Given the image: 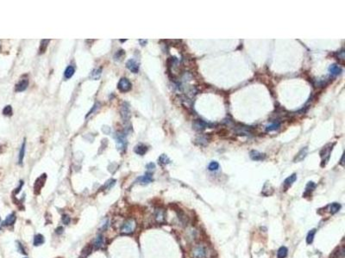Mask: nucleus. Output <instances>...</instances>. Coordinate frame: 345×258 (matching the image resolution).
<instances>
[{
  "label": "nucleus",
  "instance_id": "nucleus-19",
  "mask_svg": "<svg viewBox=\"0 0 345 258\" xmlns=\"http://www.w3.org/2000/svg\"><path fill=\"white\" fill-rule=\"evenodd\" d=\"M296 179H297V175L296 174H293L292 176H288V178L284 181V188L286 189H288L290 186H292V184L296 181Z\"/></svg>",
  "mask_w": 345,
  "mask_h": 258
},
{
  "label": "nucleus",
  "instance_id": "nucleus-9",
  "mask_svg": "<svg viewBox=\"0 0 345 258\" xmlns=\"http://www.w3.org/2000/svg\"><path fill=\"white\" fill-rule=\"evenodd\" d=\"M129 106L127 103H123L121 107V116L124 122L129 119Z\"/></svg>",
  "mask_w": 345,
  "mask_h": 258
},
{
  "label": "nucleus",
  "instance_id": "nucleus-10",
  "mask_svg": "<svg viewBox=\"0 0 345 258\" xmlns=\"http://www.w3.org/2000/svg\"><path fill=\"white\" fill-rule=\"evenodd\" d=\"M137 182L140 183V184H148L150 182H153V176L151 173H146L144 176H141L140 177L137 178Z\"/></svg>",
  "mask_w": 345,
  "mask_h": 258
},
{
  "label": "nucleus",
  "instance_id": "nucleus-44",
  "mask_svg": "<svg viewBox=\"0 0 345 258\" xmlns=\"http://www.w3.org/2000/svg\"><path fill=\"white\" fill-rule=\"evenodd\" d=\"M126 40H119V41H120V42H122V43H123V42H125Z\"/></svg>",
  "mask_w": 345,
  "mask_h": 258
},
{
  "label": "nucleus",
  "instance_id": "nucleus-45",
  "mask_svg": "<svg viewBox=\"0 0 345 258\" xmlns=\"http://www.w3.org/2000/svg\"><path fill=\"white\" fill-rule=\"evenodd\" d=\"M0 50H1V40H0Z\"/></svg>",
  "mask_w": 345,
  "mask_h": 258
},
{
  "label": "nucleus",
  "instance_id": "nucleus-36",
  "mask_svg": "<svg viewBox=\"0 0 345 258\" xmlns=\"http://www.w3.org/2000/svg\"><path fill=\"white\" fill-rule=\"evenodd\" d=\"M315 187H316V184L313 182H309L307 183L306 188V194H306L307 193H310L311 191H312L313 189L315 188Z\"/></svg>",
  "mask_w": 345,
  "mask_h": 258
},
{
  "label": "nucleus",
  "instance_id": "nucleus-4",
  "mask_svg": "<svg viewBox=\"0 0 345 258\" xmlns=\"http://www.w3.org/2000/svg\"><path fill=\"white\" fill-rule=\"evenodd\" d=\"M116 141H117V146L119 150H124L126 148L127 146V140H126V136L123 133H117L115 136Z\"/></svg>",
  "mask_w": 345,
  "mask_h": 258
},
{
  "label": "nucleus",
  "instance_id": "nucleus-12",
  "mask_svg": "<svg viewBox=\"0 0 345 258\" xmlns=\"http://www.w3.org/2000/svg\"><path fill=\"white\" fill-rule=\"evenodd\" d=\"M240 127H237L236 128V133L239 135H249L251 133H250V128L247 127V126H244V125H239Z\"/></svg>",
  "mask_w": 345,
  "mask_h": 258
},
{
  "label": "nucleus",
  "instance_id": "nucleus-33",
  "mask_svg": "<svg viewBox=\"0 0 345 258\" xmlns=\"http://www.w3.org/2000/svg\"><path fill=\"white\" fill-rule=\"evenodd\" d=\"M208 140H209V139H208L207 135H201L196 140V141L198 142L199 145H206Z\"/></svg>",
  "mask_w": 345,
  "mask_h": 258
},
{
  "label": "nucleus",
  "instance_id": "nucleus-40",
  "mask_svg": "<svg viewBox=\"0 0 345 258\" xmlns=\"http://www.w3.org/2000/svg\"><path fill=\"white\" fill-rule=\"evenodd\" d=\"M108 226H109V219H106L105 223L103 225L102 230H105V229H107V227H108Z\"/></svg>",
  "mask_w": 345,
  "mask_h": 258
},
{
  "label": "nucleus",
  "instance_id": "nucleus-31",
  "mask_svg": "<svg viewBox=\"0 0 345 258\" xmlns=\"http://www.w3.org/2000/svg\"><path fill=\"white\" fill-rule=\"evenodd\" d=\"M101 73H102V70H101L100 68L96 69V70H94V71L92 72V74H91V77H92V79L98 80V79H99V78H100Z\"/></svg>",
  "mask_w": 345,
  "mask_h": 258
},
{
  "label": "nucleus",
  "instance_id": "nucleus-15",
  "mask_svg": "<svg viewBox=\"0 0 345 258\" xmlns=\"http://www.w3.org/2000/svg\"><path fill=\"white\" fill-rule=\"evenodd\" d=\"M266 158V155L261 153L257 151H252L250 152V158L254 161H261Z\"/></svg>",
  "mask_w": 345,
  "mask_h": 258
},
{
  "label": "nucleus",
  "instance_id": "nucleus-2",
  "mask_svg": "<svg viewBox=\"0 0 345 258\" xmlns=\"http://www.w3.org/2000/svg\"><path fill=\"white\" fill-rule=\"evenodd\" d=\"M131 88H132V84L130 83V81L126 77L121 78L117 84V89L119 90L120 92H123V93L128 92L131 90Z\"/></svg>",
  "mask_w": 345,
  "mask_h": 258
},
{
  "label": "nucleus",
  "instance_id": "nucleus-35",
  "mask_svg": "<svg viewBox=\"0 0 345 258\" xmlns=\"http://www.w3.org/2000/svg\"><path fill=\"white\" fill-rule=\"evenodd\" d=\"M3 115L4 116H11L12 115V108L11 105H7L4 108L3 110Z\"/></svg>",
  "mask_w": 345,
  "mask_h": 258
},
{
  "label": "nucleus",
  "instance_id": "nucleus-32",
  "mask_svg": "<svg viewBox=\"0 0 345 258\" xmlns=\"http://www.w3.org/2000/svg\"><path fill=\"white\" fill-rule=\"evenodd\" d=\"M340 208H341V205L339 204V203H332L331 206H330V211H331V213H332V214H334V213H337L339 210H340Z\"/></svg>",
  "mask_w": 345,
  "mask_h": 258
},
{
  "label": "nucleus",
  "instance_id": "nucleus-7",
  "mask_svg": "<svg viewBox=\"0 0 345 258\" xmlns=\"http://www.w3.org/2000/svg\"><path fill=\"white\" fill-rule=\"evenodd\" d=\"M165 217H166V213H165L164 209H161V208L155 209V211H154V219H155V220L158 223H163L165 221Z\"/></svg>",
  "mask_w": 345,
  "mask_h": 258
},
{
  "label": "nucleus",
  "instance_id": "nucleus-3",
  "mask_svg": "<svg viewBox=\"0 0 345 258\" xmlns=\"http://www.w3.org/2000/svg\"><path fill=\"white\" fill-rule=\"evenodd\" d=\"M135 228V221L134 219H129L123 223L121 228V232L123 234H130L134 232Z\"/></svg>",
  "mask_w": 345,
  "mask_h": 258
},
{
  "label": "nucleus",
  "instance_id": "nucleus-18",
  "mask_svg": "<svg viewBox=\"0 0 345 258\" xmlns=\"http://www.w3.org/2000/svg\"><path fill=\"white\" fill-rule=\"evenodd\" d=\"M307 151H308V148H307V147H305V148L302 149L301 151H300V152L297 154V156H296L295 158H294V162L297 163V162L302 161V160L306 157Z\"/></svg>",
  "mask_w": 345,
  "mask_h": 258
},
{
  "label": "nucleus",
  "instance_id": "nucleus-11",
  "mask_svg": "<svg viewBox=\"0 0 345 258\" xmlns=\"http://www.w3.org/2000/svg\"><path fill=\"white\" fill-rule=\"evenodd\" d=\"M28 86H29V80L27 78H24L16 84L15 90L17 92H22V91H24L28 88Z\"/></svg>",
  "mask_w": 345,
  "mask_h": 258
},
{
  "label": "nucleus",
  "instance_id": "nucleus-25",
  "mask_svg": "<svg viewBox=\"0 0 345 258\" xmlns=\"http://www.w3.org/2000/svg\"><path fill=\"white\" fill-rule=\"evenodd\" d=\"M288 249L286 248V247H284V246H282V247H281L279 250H278V252H277V256H278V258H285L287 256H288Z\"/></svg>",
  "mask_w": 345,
  "mask_h": 258
},
{
  "label": "nucleus",
  "instance_id": "nucleus-22",
  "mask_svg": "<svg viewBox=\"0 0 345 258\" xmlns=\"http://www.w3.org/2000/svg\"><path fill=\"white\" fill-rule=\"evenodd\" d=\"M74 71H75V70H74L73 66H72V65H68V66L66 68V70H65V72H64L65 78H66V79H69V78H71V77L73 76V74H74Z\"/></svg>",
  "mask_w": 345,
  "mask_h": 258
},
{
  "label": "nucleus",
  "instance_id": "nucleus-41",
  "mask_svg": "<svg viewBox=\"0 0 345 258\" xmlns=\"http://www.w3.org/2000/svg\"><path fill=\"white\" fill-rule=\"evenodd\" d=\"M139 42H140L141 46H145L147 44L148 40H139Z\"/></svg>",
  "mask_w": 345,
  "mask_h": 258
},
{
  "label": "nucleus",
  "instance_id": "nucleus-26",
  "mask_svg": "<svg viewBox=\"0 0 345 258\" xmlns=\"http://www.w3.org/2000/svg\"><path fill=\"white\" fill-rule=\"evenodd\" d=\"M124 56H125V52H124V50L120 49V50H118V51L115 53V55H114V59H115L116 61H121V60H123V58H124Z\"/></svg>",
  "mask_w": 345,
  "mask_h": 258
},
{
  "label": "nucleus",
  "instance_id": "nucleus-34",
  "mask_svg": "<svg viewBox=\"0 0 345 258\" xmlns=\"http://www.w3.org/2000/svg\"><path fill=\"white\" fill-rule=\"evenodd\" d=\"M218 168H219L218 163L216 161H212L210 163V164H209V166H208V170H211V171H216V170H218Z\"/></svg>",
  "mask_w": 345,
  "mask_h": 258
},
{
  "label": "nucleus",
  "instance_id": "nucleus-42",
  "mask_svg": "<svg viewBox=\"0 0 345 258\" xmlns=\"http://www.w3.org/2000/svg\"><path fill=\"white\" fill-rule=\"evenodd\" d=\"M63 232V228L62 227H58L56 229V233L57 234H61Z\"/></svg>",
  "mask_w": 345,
  "mask_h": 258
},
{
  "label": "nucleus",
  "instance_id": "nucleus-28",
  "mask_svg": "<svg viewBox=\"0 0 345 258\" xmlns=\"http://www.w3.org/2000/svg\"><path fill=\"white\" fill-rule=\"evenodd\" d=\"M281 127V123L280 122H275L271 125H269L266 127V131L268 132H271V131H275L277 129H279V128Z\"/></svg>",
  "mask_w": 345,
  "mask_h": 258
},
{
  "label": "nucleus",
  "instance_id": "nucleus-16",
  "mask_svg": "<svg viewBox=\"0 0 345 258\" xmlns=\"http://www.w3.org/2000/svg\"><path fill=\"white\" fill-rule=\"evenodd\" d=\"M329 72L332 76H337V75L342 73V68L339 65H337V64H331L329 67Z\"/></svg>",
  "mask_w": 345,
  "mask_h": 258
},
{
  "label": "nucleus",
  "instance_id": "nucleus-23",
  "mask_svg": "<svg viewBox=\"0 0 345 258\" xmlns=\"http://www.w3.org/2000/svg\"><path fill=\"white\" fill-rule=\"evenodd\" d=\"M44 243V237L42 234H37L34 238V245L35 246H39L42 245Z\"/></svg>",
  "mask_w": 345,
  "mask_h": 258
},
{
  "label": "nucleus",
  "instance_id": "nucleus-21",
  "mask_svg": "<svg viewBox=\"0 0 345 258\" xmlns=\"http://www.w3.org/2000/svg\"><path fill=\"white\" fill-rule=\"evenodd\" d=\"M15 221H16V215L14 213H11L7 216L5 220L3 222V226H11L15 223Z\"/></svg>",
  "mask_w": 345,
  "mask_h": 258
},
{
  "label": "nucleus",
  "instance_id": "nucleus-14",
  "mask_svg": "<svg viewBox=\"0 0 345 258\" xmlns=\"http://www.w3.org/2000/svg\"><path fill=\"white\" fill-rule=\"evenodd\" d=\"M104 239L103 235H101V234L98 235L96 238L94 239V241H93V247H94V249H96V250L101 249L103 246H104Z\"/></svg>",
  "mask_w": 345,
  "mask_h": 258
},
{
  "label": "nucleus",
  "instance_id": "nucleus-5",
  "mask_svg": "<svg viewBox=\"0 0 345 258\" xmlns=\"http://www.w3.org/2000/svg\"><path fill=\"white\" fill-rule=\"evenodd\" d=\"M46 179H47V175L42 174L39 178H37V180L36 181V183H35V187H34V188H35V193L36 194H38L40 193L42 188L44 186Z\"/></svg>",
  "mask_w": 345,
  "mask_h": 258
},
{
  "label": "nucleus",
  "instance_id": "nucleus-30",
  "mask_svg": "<svg viewBox=\"0 0 345 258\" xmlns=\"http://www.w3.org/2000/svg\"><path fill=\"white\" fill-rule=\"evenodd\" d=\"M158 162H159V164H161V165H165V164H168L170 163V159L167 158V156H166L165 154H162L160 158H159Z\"/></svg>",
  "mask_w": 345,
  "mask_h": 258
},
{
  "label": "nucleus",
  "instance_id": "nucleus-24",
  "mask_svg": "<svg viewBox=\"0 0 345 258\" xmlns=\"http://www.w3.org/2000/svg\"><path fill=\"white\" fill-rule=\"evenodd\" d=\"M24 155H25V140H24V142L23 143V145H22V146H21V149H20L19 157H18V162H19L20 164H23Z\"/></svg>",
  "mask_w": 345,
  "mask_h": 258
},
{
  "label": "nucleus",
  "instance_id": "nucleus-6",
  "mask_svg": "<svg viewBox=\"0 0 345 258\" xmlns=\"http://www.w3.org/2000/svg\"><path fill=\"white\" fill-rule=\"evenodd\" d=\"M126 67L128 68L129 71L133 73H137L139 71V63L134 59V58H130L129 59L126 63Z\"/></svg>",
  "mask_w": 345,
  "mask_h": 258
},
{
  "label": "nucleus",
  "instance_id": "nucleus-43",
  "mask_svg": "<svg viewBox=\"0 0 345 258\" xmlns=\"http://www.w3.org/2000/svg\"><path fill=\"white\" fill-rule=\"evenodd\" d=\"M20 182H21V183H20V186H19V187H18V188H17V190H16V194H17V193H18V192H19V191H20V188H22V186H23V182L22 181H21Z\"/></svg>",
  "mask_w": 345,
  "mask_h": 258
},
{
  "label": "nucleus",
  "instance_id": "nucleus-27",
  "mask_svg": "<svg viewBox=\"0 0 345 258\" xmlns=\"http://www.w3.org/2000/svg\"><path fill=\"white\" fill-rule=\"evenodd\" d=\"M49 41H50L49 40H41V45H40V47H39L40 53H43L46 51L47 46H48V44L49 43Z\"/></svg>",
  "mask_w": 345,
  "mask_h": 258
},
{
  "label": "nucleus",
  "instance_id": "nucleus-17",
  "mask_svg": "<svg viewBox=\"0 0 345 258\" xmlns=\"http://www.w3.org/2000/svg\"><path fill=\"white\" fill-rule=\"evenodd\" d=\"M134 152L136 154L140 155V156H143L148 152V147L146 146L142 145V144H140V145H137L135 147Z\"/></svg>",
  "mask_w": 345,
  "mask_h": 258
},
{
  "label": "nucleus",
  "instance_id": "nucleus-20",
  "mask_svg": "<svg viewBox=\"0 0 345 258\" xmlns=\"http://www.w3.org/2000/svg\"><path fill=\"white\" fill-rule=\"evenodd\" d=\"M344 256V247L342 246L338 248L337 250L333 252L332 255H331V258H343Z\"/></svg>",
  "mask_w": 345,
  "mask_h": 258
},
{
  "label": "nucleus",
  "instance_id": "nucleus-37",
  "mask_svg": "<svg viewBox=\"0 0 345 258\" xmlns=\"http://www.w3.org/2000/svg\"><path fill=\"white\" fill-rule=\"evenodd\" d=\"M115 182H116V180H113V179L107 181V182H106V183H105V185L104 186V188H106V189H109V188H110L112 187V186L115 184Z\"/></svg>",
  "mask_w": 345,
  "mask_h": 258
},
{
  "label": "nucleus",
  "instance_id": "nucleus-46",
  "mask_svg": "<svg viewBox=\"0 0 345 258\" xmlns=\"http://www.w3.org/2000/svg\"><path fill=\"white\" fill-rule=\"evenodd\" d=\"M0 229H1V222H0Z\"/></svg>",
  "mask_w": 345,
  "mask_h": 258
},
{
  "label": "nucleus",
  "instance_id": "nucleus-39",
  "mask_svg": "<svg viewBox=\"0 0 345 258\" xmlns=\"http://www.w3.org/2000/svg\"><path fill=\"white\" fill-rule=\"evenodd\" d=\"M146 168H147L148 170H154L155 168V164L154 163H149L148 164H147Z\"/></svg>",
  "mask_w": 345,
  "mask_h": 258
},
{
  "label": "nucleus",
  "instance_id": "nucleus-38",
  "mask_svg": "<svg viewBox=\"0 0 345 258\" xmlns=\"http://www.w3.org/2000/svg\"><path fill=\"white\" fill-rule=\"evenodd\" d=\"M62 222L64 223L65 225H68L70 223V217L68 215H63L62 216Z\"/></svg>",
  "mask_w": 345,
  "mask_h": 258
},
{
  "label": "nucleus",
  "instance_id": "nucleus-29",
  "mask_svg": "<svg viewBox=\"0 0 345 258\" xmlns=\"http://www.w3.org/2000/svg\"><path fill=\"white\" fill-rule=\"evenodd\" d=\"M315 233H316V229H312V231H310L308 235L306 237V243L308 244H312L313 242V239H314V236H315Z\"/></svg>",
  "mask_w": 345,
  "mask_h": 258
},
{
  "label": "nucleus",
  "instance_id": "nucleus-13",
  "mask_svg": "<svg viewBox=\"0 0 345 258\" xmlns=\"http://www.w3.org/2000/svg\"><path fill=\"white\" fill-rule=\"evenodd\" d=\"M329 146H330V147H328V146H326L325 147L323 148L322 152H320V155H321L322 158L325 157V158L323 159V162H324V163L325 162V164L327 163V161L329 160V158H330V153H331V150H332V146L330 145Z\"/></svg>",
  "mask_w": 345,
  "mask_h": 258
},
{
  "label": "nucleus",
  "instance_id": "nucleus-8",
  "mask_svg": "<svg viewBox=\"0 0 345 258\" xmlns=\"http://www.w3.org/2000/svg\"><path fill=\"white\" fill-rule=\"evenodd\" d=\"M210 126H211V124L205 122L202 120H196L194 122V123H193V128L195 129V130H198V131H203V130H205V128H207Z\"/></svg>",
  "mask_w": 345,
  "mask_h": 258
},
{
  "label": "nucleus",
  "instance_id": "nucleus-1",
  "mask_svg": "<svg viewBox=\"0 0 345 258\" xmlns=\"http://www.w3.org/2000/svg\"><path fill=\"white\" fill-rule=\"evenodd\" d=\"M207 255V249L204 244H197L192 248L191 256L192 258H205Z\"/></svg>",
  "mask_w": 345,
  "mask_h": 258
}]
</instances>
